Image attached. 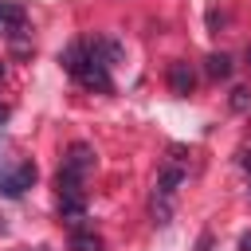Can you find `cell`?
I'll list each match as a JSON object with an SVG mask.
<instances>
[{"label":"cell","instance_id":"5bb4252c","mask_svg":"<svg viewBox=\"0 0 251 251\" xmlns=\"http://www.w3.org/2000/svg\"><path fill=\"white\" fill-rule=\"evenodd\" d=\"M247 67H251V47H247Z\"/></svg>","mask_w":251,"mask_h":251},{"label":"cell","instance_id":"7c38bea8","mask_svg":"<svg viewBox=\"0 0 251 251\" xmlns=\"http://www.w3.org/2000/svg\"><path fill=\"white\" fill-rule=\"evenodd\" d=\"M239 251H251V231H247V235L239 239Z\"/></svg>","mask_w":251,"mask_h":251},{"label":"cell","instance_id":"4fadbf2b","mask_svg":"<svg viewBox=\"0 0 251 251\" xmlns=\"http://www.w3.org/2000/svg\"><path fill=\"white\" fill-rule=\"evenodd\" d=\"M4 75H8V71H4V63H0V82H4Z\"/></svg>","mask_w":251,"mask_h":251},{"label":"cell","instance_id":"8fae6325","mask_svg":"<svg viewBox=\"0 0 251 251\" xmlns=\"http://www.w3.org/2000/svg\"><path fill=\"white\" fill-rule=\"evenodd\" d=\"M8 118H12V110H8V106H4V102H0V126H4V122H8Z\"/></svg>","mask_w":251,"mask_h":251},{"label":"cell","instance_id":"6da1fadb","mask_svg":"<svg viewBox=\"0 0 251 251\" xmlns=\"http://www.w3.org/2000/svg\"><path fill=\"white\" fill-rule=\"evenodd\" d=\"M126 59V47L110 35H90V39H71L59 55L63 71L86 86V90H98V94H110L114 90V78H110V67Z\"/></svg>","mask_w":251,"mask_h":251},{"label":"cell","instance_id":"9c48e42d","mask_svg":"<svg viewBox=\"0 0 251 251\" xmlns=\"http://www.w3.org/2000/svg\"><path fill=\"white\" fill-rule=\"evenodd\" d=\"M231 110H239V114L251 110V90H247V86H235V90H231Z\"/></svg>","mask_w":251,"mask_h":251},{"label":"cell","instance_id":"52a82bcc","mask_svg":"<svg viewBox=\"0 0 251 251\" xmlns=\"http://www.w3.org/2000/svg\"><path fill=\"white\" fill-rule=\"evenodd\" d=\"M24 20H27V12H24V4H16V0H0V27H24Z\"/></svg>","mask_w":251,"mask_h":251},{"label":"cell","instance_id":"5b68a950","mask_svg":"<svg viewBox=\"0 0 251 251\" xmlns=\"http://www.w3.org/2000/svg\"><path fill=\"white\" fill-rule=\"evenodd\" d=\"M184 176H188V173H184V165H180V161H165V165H161V173H157V188H153V192L173 200V192L184 184Z\"/></svg>","mask_w":251,"mask_h":251},{"label":"cell","instance_id":"3957f363","mask_svg":"<svg viewBox=\"0 0 251 251\" xmlns=\"http://www.w3.org/2000/svg\"><path fill=\"white\" fill-rule=\"evenodd\" d=\"M35 184V165L31 161H0V196L16 200Z\"/></svg>","mask_w":251,"mask_h":251},{"label":"cell","instance_id":"8992f818","mask_svg":"<svg viewBox=\"0 0 251 251\" xmlns=\"http://www.w3.org/2000/svg\"><path fill=\"white\" fill-rule=\"evenodd\" d=\"M204 71H208V78H216V82H224V78H231V55H224V51H212L208 59H204Z\"/></svg>","mask_w":251,"mask_h":251},{"label":"cell","instance_id":"7a4b0ae2","mask_svg":"<svg viewBox=\"0 0 251 251\" xmlns=\"http://www.w3.org/2000/svg\"><path fill=\"white\" fill-rule=\"evenodd\" d=\"M94 165H98L94 149H90L86 141H75V145L67 149L63 165H59V192H82V180L94 173Z\"/></svg>","mask_w":251,"mask_h":251},{"label":"cell","instance_id":"ba28073f","mask_svg":"<svg viewBox=\"0 0 251 251\" xmlns=\"http://www.w3.org/2000/svg\"><path fill=\"white\" fill-rule=\"evenodd\" d=\"M71 251H102V239L90 227H75L71 231Z\"/></svg>","mask_w":251,"mask_h":251},{"label":"cell","instance_id":"277c9868","mask_svg":"<svg viewBox=\"0 0 251 251\" xmlns=\"http://www.w3.org/2000/svg\"><path fill=\"white\" fill-rule=\"evenodd\" d=\"M169 90H173L176 98H188V94L196 90V71H192V63H184V59H173V63H169Z\"/></svg>","mask_w":251,"mask_h":251},{"label":"cell","instance_id":"30bf717a","mask_svg":"<svg viewBox=\"0 0 251 251\" xmlns=\"http://www.w3.org/2000/svg\"><path fill=\"white\" fill-rule=\"evenodd\" d=\"M208 247H212V235H200V247L196 251H208Z\"/></svg>","mask_w":251,"mask_h":251}]
</instances>
